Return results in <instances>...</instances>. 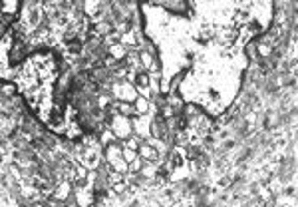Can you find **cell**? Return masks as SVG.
<instances>
[{"instance_id":"6da1fadb","label":"cell","mask_w":298,"mask_h":207,"mask_svg":"<svg viewBox=\"0 0 298 207\" xmlns=\"http://www.w3.org/2000/svg\"><path fill=\"white\" fill-rule=\"evenodd\" d=\"M109 128L113 130V134L117 136L119 141H126L128 138H131V136L135 134L133 120H129V117H124L122 114H117V115L113 117L111 124H109Z\"/></svg>"},{"instance_id":"7a4b0ae2","label":"cell","mask_w":298,"mask_h":207,"mask_svg":"<svg viewBox=\"0 0 298 207\" xmlns=\"http://www.w3.org/2000/svg\"><path fill=\"white\" fill-rule=\"evenodd\" d=\"M157 6L165 8L167 12L175 14V16H185L187 10H189V4H185V2H159Z\"/></svg>"},{"instance_id":"3957f363","label":"cell","mask_w":298,"mask_h":207,"mask_svg":"<svg viewBox=\"0 0 298 207\" xmlns=\"http://www.w3.org/2000/svg\"><path fill=\"white\" fill-rule=\"evenodd\" d=\"M167 106L175 112V115L177 114H183L185 112V106H187V102L181 98V96H179V94H169L167 96Z\"/></svg>"},{"instance_id":"277c9868","label":"cell","mask_w":298,"mask_h":207,"mask_svg":"<svg viewBox=\"0 0 298 207\" xmlns=\"http://www.w3.org/2000/svg\"><path fill=\"white\" fill-rule=\"evenodd\" d=\"M133 106H135L139 117H141V115H149V114H151V100L145 98V96H139V98L133 102Z\"/></svg>"},{"instance_id":"5b68a950","label":"cell","mask_w":298,"mask_h":207,"mask_svg":"<svg viewBox=\"0 0 298 207\" xmlns=\"http://www.w3.org/2000/svg\"><path fill=\"white\" fill-rule=\"evenodd\" d=\"M245 56L253 64H260V56H258V48H256V40H251L245 44Z\"/></svg>"},{"instance_id":"8992f818","label":"cell","mask_w":298,"mask_h":207,"mask_svg":"<svg viewBox=\"0 0 298 207\" xmlns=\"http://www.w3.org/2000/svg\"><path fill=\"white\" fill-rule=\"evenodd\" d=\"M119 114H122L124 117H129V120H135V117H139L135 106L129 104V102H119Z\"/></svg>"},{"instance_id":"52a82bcc","label":"cell","mask_w":298,"mask_h":207,"mask_svg":"<svg viewBox=\"0 0 298 207\" xmlns=\"http://www.w3.org/2000/svg\"><path fill=\"white\" fill-rule=\"evenodd\" d=\"M18 84L16 82H2V100H10L18 96Z\"/></svg>"},{"instance_id":"ba28073f","label":"cell","mask_w":298,"mask_h":207,"mask_svg":"<svg viewBox=\"0 0 298 207\" xmlns=\"http://www.w3.org/2000/svg\"><path fill=\"white\" fill-rule=\"evenodd\" d=\"M98 138H100L102 147H107V145H111V143H117V141H119V139H117V136L113 134V130H111V128H106V130H104V132H102Z\"/></svg>"},{"instance_id":"9c48e42d","label":"cell","mask_w":298,"mask_h":207,"mask_svg":"<svg viewBox=\"0 0 298 207\" xmlns=\"http://www.w3.org/2000/svg\"><path fill=\"white\" fill-rule=\"evenodd\" d=\"M143 141H145V139H143L141 136H137V134H133L131 138H128V139L124 141V145H126V147H129V150H135V152H137V150H139V145H141Z\"/></svg>"},{"instance_id":"30bf717a","label":"cell","mask_w":298,"mask_h":207,"mask_svg":"<svg viewBox=\"0 0 298 207\" xmlns=\"http://www.w3.org/2000/svg\"><path fill=\"white\" fill-rule=\"evenodd\" d=\"M137 158H139V154H137L135 150H129V147H124V160H126L128 163H133Z\"/></svg>"},{"instance_id":"8fae6325","label":"cell","mask_w":298,"mask_h":207,"mask_svg":"<svg viewBox=\"0 0 298 207\" xmlns=\"http://www.w3.org/2000/svg\"><path fill=\"white\" fill-rule=\"evenodd\" d=\"M143 165H145V160H141V158H137L133 163H129V171L131 173H141V169H143Z\"/></svg>"}]
</instances>
